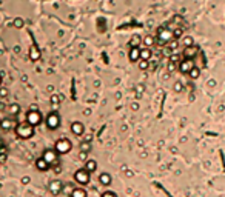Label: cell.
Returning a JSON list of instances; mask_svg holds the SVG:
<instances>
[{"instance_id": "1", "label": "cell", "mask_w": 225, "mask_h": 197, "mask_svg": "<svg viewBox=\"0 0 225 197\" xmlns=\"http://www.w3.org/2000/svg\"><path fill=\"white\" fill-rule=\"evenodd\" d=\"M16 133L20 139H30L34 136V126H31L30 123H20L16 126Z\"/></svg>"}, {"instance_id": "2", "label": "cell", "mask_w": 225, "mask_h": 197, "mask_svg": "<svg viewBox=\"0 0 225 197\" xmlns=\"http://www.w3.org/2000/svg\"><path fill=\"white\" fill-rule=\"evenodd\" d=\"M54 151H56L57 154H66V153H69V151H71V142H69L68 139H60V140H57V143H56V146H54Z\"/></svg>"}, {"instance_id": "3", "label": "cell", "mask_w": 225, "mask_h": 197, "mask_svg": "<svg viewBox=\"0 0 225 197\" xmlns=\"http://www.w3.org/2000/svg\"><path fill=\"white\" fill-rule=\"evenodd\" d=\"M157 39H159L160 45H168L173 40V31L168 29V28H160L159 33H157Z\"/></svg>"}, {"instance_id": "4", "label": "cell", "mask_w": 225, "mask_h": 197, "mask_svg": "<svg viewBox=\"0 0 225 197\" xmlns=\"http://www.w3.org/2000/svg\"><path fill=\"white\" fill-rule=\"evenodd\" d=\"M26 123H30L31 126H37L42 123V114L37 109H31L26 116Z\"/></svg>"}, {"instance_id": "5", "label": "cell", "mask_w": 225, "mask_h": 197, "mask_svg": "<svg viewBox=\"0 0 225 197\" xmlns=\"http://www.w3.org/2000/svg\"><path fill=\"white\" fill-rule=\"evenodd\" d=\"M42 159L49 165V166H54V165H57L59 163V159H57V153L54 151V150H46L45 153H43V156H42Z\"/></svg>"}, {"instance_id": "6", "label": "cell", "mask_w": 225, "mask_h": 197, "mask_svg": "<svg viewBox=\"0 0 225 197\" xmlns=\"http://www.w3.org/2000/svg\"><path fill=\"white\" fill-rule=\"evenodd\" d=\"M74 180H76L79 185H86L90 182V172H86L83 168L77 169L76 172H74Z\"/></svg>"}, {"instance_id": "7", "label": "cell", "mask_w": 225, "mask_h": 197, "mask_svg": "<svg viewBox=\"0 0 225 197\" xmlns=\"http://www.w3.org/2000/svg\"><path fill=\"white\" fill-rule=\"evenodd\" d=\"M60 125V117L57 112H51V114H48L46 117V126L49 130H57Z\"/></svg>"}, {"instance_id": "8", "label": "cell", "mask_w": 225, "mask_h": 197, "mask_svg": "<svg viewBox=\"0 0 225 197\" xmlns=\"http://www.w3.org/2000/svg\"><path fill=\"white\" fill-rule=\"evenodd\" d=\"M48 189H49V192H51L53 195H59L63 191V183L60 180H53L51 183L48 185Z\"/></svg>"}, {"instance_id": "9", "label": "cell", "mask_w": 225, "mask_h": 197, "mask_svg": "<svg viewBox=\"0 0 225 197\" xmlns=\"http://www.w3.org/2000/svg\"><path fill=\"white\" fill-rule=\"evenodd\" d=\"M193 66H194V63H193V60H190V59H185V60L179 62V71H181L182 74H188V72L191 71Z\"/></svg>"}, {"instance_id": "10", "label": "cell", "mask_w": 225, "mask_h": 197, "mask_svg": "<svg viewBox=\"0 0 225 197\" xmlns=\"http://www.w3.org/2000/svg\"><path fill=\"white\" fill-rule=\"evenodd\" d=\"M71 131H72L74 136H82L83 131H85L83 123H80V122H72V123H71Z\"/></svg>"}, {"instance_id": "11", "label": "cell", "mask_w": 225, "mask_h": 197, "mask_svg": "<svg viewBox=\"0 0 225 197\" xmlns=\"http://www.w3.org/2000/svg\"><path fill=\"white\" fill-rule=\"evenodd\" d=\"M199 54V48L197 46H188V48H185L184 49V56H185V59H190V60H193V57L194 56H197Z\"/></svg>"}, {"instance_id": "12", "label": "cell", "mask_w": 225, "mask_h": 197, "mask_svg": "<svg viewBox=\"0 0 225 197\" xmlns=\"http://www.w3.org/2000/svg\"><path fill=\"white\" fill-rule=\"evenodd\" d=\"M128 57H130L131 62H139L140 60V46L139 48H131Z\"/></svg>"}, {"instance_id": "13", "label": "cell", "mask_w": 225, "mask_h": 197, "mask_svg": "<svg viewBox=\"0 0 225 197\" xmlns=\"http://www.w3.org/2000/svg\"><path fill=\"white\" fill-rule=\"evenodd\" d=\"M69 197H88V194L83 188L77 186V188H72V191L69 192Z\"/></svg>"}, {"instance_id": "14", "label": "cell", "mask_w": 225, "mask_h": 197, "mask_svg": "<svg viewBox=\"0 0 225 197\" xmlns=\"http://www.w3.org/2000/svg\"><path fill=\"white\" fill-rule=\"evenodd\" d=\"M86 172H90V174H91V172H94L96 169H97V162L96 160H91V159H88L86 160V163H85V168H83Z\"/></svg>"}, {"instance_id": "15", "label": "cell", "mask_w": 225, "mask_h": 197, "mask_svg": "<svg viewBox=\"0 0 225 197\" xmlns=\"http://www.w3.org/2000/svg\"><path fill=\"white\" fill-rule=\"evenodd\" d=\"M12 126H14V120H11V119H3V120H0V128H2V130L8 131V130H11Z\"/></svg>"}, {"instance_id": "16", "label": "cell", "mask_w": 225, "mask_h": 197, "mask_svg": "<svg viewBox=\"0 0 225 197\" xmlns=\"http://www.w3.org/2000/svg\"><path fill=\"white\" fill-rule=\"evenodd\" d=\"M99 182H100V185L108 186V185H111V176L108 174V172H102V174L99 176Z\"/></svg>"}, {"instance_id": "17", "label": "cell", "mask_w": 225, "mask_h": 197, "mask_svg": "<svg viewBox=\"0 0 225 197\" xmlns=\"http://www.w3.org/2000/svg\"><path fill=\"white\" fill-rule=\"evenodd\" d=\"M36 168H37L39 171H48L51 166H49V165H48V163H46V162L40 157V159H37V160H36Z\"/></svg>"}, {"instance_id": "18", "label": "cell", "mask_w": 225, "mask_h": 197, "mask_svg": "<svg viewBox=\"0 0 225 197\" xmlns=\"http://www.w3.org/2000/svg\"><path fill=\"white\" fill-rule=\"evenodd\" d=\"M149 57H151V49L149 48H142L140 49V60L149 62Z\"/></svg>"}, {"instance_id": "19", "label": "cell", "mask_w": 225, "mask_h": 197, "mask_svg": "<svg viewBox=\"0 0 225 197\" xmlns=\"http://www.w3.org/2000/svg\"><path fill=\"white\" fill-rule=\"evenodd\" d=\"M199 74H201V69H199V68H196V66H193V68H191V71L188 72V76H190V79L196 80V79L199 77Z\"/></svg>"}, {"instance_id": "20", "label": "cell", "mask_w": 225, "mask_h": 197, "mask_svg": "<svg viewBox=\"0 0 225 197\" xmlns=\"http://www.w3.org/2000/svg\"><path fill=\"white\" fill-rule=\"evenodd\" d=\"M80 151H82V153H90V151H91V143H90V142H83V143L80 145Z\"/></svg>"}, {"instance_id": "21", "label": "cell", "mask_w": 225, "mask_h": 197, "mask_svg": "<svg viewBox=\"0 0 225 197\" xmlns=\"http://www.w3.org/2000/svg\"><path fill=\"white\" fill-rule=\"evenodd\" d=\"M9 112H11L12 116H17V114L20 112V106H19L17 103H12V105L9 106Z\"/></svg>"}, {"instance_id": "22", "label": "cell", "mask_w": 225, "mask_h": 197, "mask_svg": "<svg viewBox=\"0 0 225 197\" xmlns=\"http://www.w3.org/2000/svg\"><path fill=\"white\" fill-rule=\"evenodd\" d=\"M143 43H145V46L148 48V46H151V45L154 43V39H153L151 36H146V37L143 39Z\"/></svg>"}, {"instance_id": "23", "label": "cell", "mask_w": 225, "mask_h": 197, "mask_svg": "<svg viewBox=\"0 0 225 197\" xmlns=\"http://www.w3.org/2000/svg\"><path fill=\"white\" fill-rule=\"evenodd\" d=\"M60 100H62V98H60L59 95H53V97H51V103H53L54 106H57V105L60 103Z\"/></svg>"}, {"instance_id": "24", "label": "cell", "mask_w": 225, "mask_h": 197, "mask_svg": "<svg viewBox=\"0 0 225 197\" xmlns=\"http://www.w3.org/2000/svg\"><path fill=\"white\" fill-rule=\"evenodd\" d=\"M149 66V62H146V60H139V68L140 69H146Z\"/></svg>"}, {"instance_id": "25", "label": "cell", "mask_w": 225, "mask_h": 197, "mask_svg": "<svg viewBox=\"0 0 225 197\" xmlns=\"http://www.w3.org/2000/svg\"><path fill=\"white\" fill-rule=\"evenodd\" d=\"M184 45H185V48L193 46V39H191V37H185V39H184Z\"/></svg>"}, {"instance_id": "26", "label": "cell", "mask_w": 225, "mask_h": 197, "mask_svg": "<svg viewBox=\"0 0 225 197\" xmlns=\"http://www.w3.org/2000/svg\"><path fill=\"white\" fill-rule=\"evenodd\" d=\"M139 42H140V39H139V37H134V39H131L130 45H133V48H139V46H136V45H137Z\"/></svg>"}, {"instance_id": "27", "label": "cell", "mask_w": 225, "mask_h": 197, "mask_svg": "<svg viewBox=\"0 0 225 197\" xmlns=\"http://www.w3.org/2000/svg\"><path fill=\"white\" fill-rule=\"evenodd\" d=\"M79 159L80 160H88V153H82V151H79Z\"/></svg>"}, {"instance_id": "28", "label": "cell", "mask_w": 225, "mask_h": 197, "mask_svg": "<svg viewBox=\"0 0 225 197\" xmlns=\"http://www.w3.org/2000/svg\"><path fill=\"white\" fill-rule=\"evenodd\" d=\"M102 197H117V194H116V192H113V191H107V192H104V194H102Z\"/></svg>"}, {"instance_id": "29", "label": "cell", "mask_w": 225, "mask_h": 197, "mask_svg": "<svg viewBox=\"0 0 225 197\" xmlns=\"http://www.w3.org/2000/svg\"><path fill=\"white\" fill-rule=\"evenodd\" d=\"M8 95V89L6 88H0V97H6Z\"/></svg>"}, {"instance_id": "30", "label": "cell", "mask_w": 225, "mask_h": 197, "mask_svg": "<svg viewBox=\"0 0 225 197\" xmlns=\"http://www.w3.org/2000/svg\"><path fill=\"white\" fill-rule=\"evenodd\" d=\"M174 91H176V92H181V91H182V85H181V83H176V85H174Z\"/></svg>"}, {"instance_id": "31", "label": "cell", "mask_w": 225, "mask_h": 197, "mask_svg": "<svg viewBox=\"0 0 225 197\" xmlns=\"http://www.w3.org/2000/svg\"><path fill=\"white\" fill-rule=\"evenodd\" d=\"M176 66H178L176 63H173V62H170V63H168V71H173V69L176 68Z\"/></svg>"}, {"instance_id": "32", "label": "cell", "mask_w": 225, "mask_h": 197, "mask_svg": "<svg viewBox=\"0 0 225 197\" xmlns=\"http://www.w3.org/2000/svg\"><path fill=\"white\" fill-rule=\"evenodd\" d=\"M54 171H56V174H60V171H62V168L59 166V163H57V165H54Z\"/></svg>"}, {"instance_id": "33", "label": "cell", "mask_w": 225, "mask_h": 197, "mask_svg": "<svg viewBox=\"0 0 225 197\" xmlns=\"http://www.w3.org/2000/svg\"><path fill=\"white\" fill-rule=\"evenodd\" d=\"M14 23H16V26H17V28H20V26H22V20H20V19H17Z\"/></svg>"}, {"instance_id": "34", "label": "cell", "mask_w": 225, "mask_h": 197, "mask_svg": "<svg viewBox=\"0 0 225 197\" xmlns=\"http://www.w3.org/2000/svg\"><path fill=\"white\" fill-rule=\"evenodd\" d=\"M31 57H33V59H37V57H39V53H37V51H33V53H31Z\"/></svg>"}, {"instance_id": "35", "label": "cell", "mask_w": 225, "mask_h": 197, "mask_svg": "<svg viewBox=\"0 0 225 197\" xmlns=\"http://www.w3.org/2000/svg\"><path fill=\"white\" fill-rule=\"evenodd\" d=\"M5 160H6V154H0V162L3 163Z\"/></svg>"}, {"instance_id": "36", "label": "cell", "mask_w": 225, "mask_h": 197, "mask_svg": "<svg viewBox=\"0 0 225 197\" xmlns=\"http://www.w3.org/2000/svg\"><path fill=\"white\" fill-rule=\"evenodd\" d=\"M22 182H23V183H28V182H30V177H23Z\"/></svg>"}, {"instance_id": "37", "label": "cell", "mask_w": 225, "mask_h": 197, "mask_svg": "<svg viewBox=\"0 0 225 197\" xmlns=\"http://www.w3.org/2000/svg\"><path fill=\"white\" fill-rule=\"evenodd\" d=\"M3 109H5V103L0 102V111H3Z\"/></svg>"}, {"instance_id": "38", "label": "cell", "mask_w": 225, "mask_h": 197, "mask_svg": "<svg viewBox=\"0 0 225 197\" xmlns=\"http://www.w3.org/2000/svg\"><path fill=\"white\" fill-rule=\"evenodd\" d=\"M2 146H5V145H3V140L0 139V148H2Z\"/></svg>"}, {"instance_id": "39", "label": "cell", "mask_w": 225, "mask_h": 197, "mask_svg": "<svg viewBox=\"0 0 225 197\" xmlns=\"http://www.w3.org/2000/svg\"><path fill=\"white\" fill-rule=\"evenodd\" d=\"M0 83H2V76H0Z\"/></svg>"}]
</instances>
